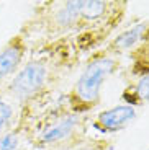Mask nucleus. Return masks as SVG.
<instances>
[{
    "label": "nucleus",
    "mask_w": 149,
    "mask_h": 150,
    "mask_svg": "<svg viewBox=\"0 0 149 150\" xmlns=\"http://www.w3.org/2000/svg\"><path fill=\"white\" fill-rule=\"evenodd\" d=\"M120 67L118 56H113L108 51H100L93 56L80 72L74 88L69 93V111L80 114L92 111L98 105L102 96L105 80Z\"/></svg>",
    "instance_id": "1"
},
{
    "label": "nucleus",
    "mask_w": 149,
    "mask_h": 150,
    "mask_svg": "<svg viewBox=\"0 0 149 150\" xmlns=\"http://www.w3.org/2000/svg\"><path fill=\"white\" fill-rule=\"evenodd\" d=\"M49 67L43 59L28 60L7 86V93L18 103L33 100L41 93L49 82Z\"/></svg>",
    "instance_id": "2"
},
{
    "label": "nucleus",
    "mask_w": 149,
    "mask_h": 150,
    "mask_svg": "<svg viewBox=\"0 0 149 150\" xmlns=\"http://www.w3.org/2000/svg\"><path fill=\"white\" fill-rule=\"evenodd\" d=\"M80 127H82V116L66 111L59 114L56 119L44 124L43 131L36 137V144L39 147L56 145V144L62 145L66 142H71L79 134ZM72 142H75V140H72Z\"/></svg>",
    "instance_id": "3"
},
{
    "label": "nucleus",
    "mask_w": 149,
    "mask_h": 150,
    "mask_svg": "<svg viewBox=\"0 0 149 150\" xmlns=\"http://www.w3.org/2000/svg\"><path fill=\"white\" fill-rule=\"evenodd\" d=\"M136 114H138L136 108L121 103V105H116L113 108L98 112V116L93 121V127L100 134H115L128 127L134 121Z\"/></svg>",
    "instance_id": "4"
},
{
    "label": "nucleus",
    "mask_w": 149,
    "mask_h": 150,
    "mask_svg": "<svg viewBox=\"0 0 149 150\" xmlns=\"http://www.w3.org/2000/svg\"><path fill=\"white\" fill-rule=\"evenodd\" d=\"M26 56V41L21 34H15L0 51V83L18 72Z\"/></svg>",
    "instance_id": "5"
},
{
    "label": "nucleus",
    "mask_w": 149,
    "mask_h": 150,
    "mask_svg": "<svg viewBox=\"0 0 149 150\" xmlns=\"http://www.w3.org/2000/svg\"><path fill=\"white\" fill-rule=\"evenodd\" d=\"M148 39H149V21H141L130 26L123 33H120L110 42L107 51L113 56H118V54H123V52H131L133 49H138Z\"/></svg>",
    "instance_id": "6"
},
{
    "label": "nucleus",
    "mask_w": 149,
    "mask_h": 150,
    "mask_svg": "<svg viewBox=\"0 0 149 150\" xmlns=\"http://www.w3.org/2000/svg\"><path fill=\"white\" fill-rule=\"evenodd\" d=\"M80 8H82V0H74V2L62 4V7L51 18L52 28L56 31H69L71 28H77Z\"/></svg>",
    "instance_id": "7"
},
{
    "label": "nucleus",
    "mask_w": 149,
    "mask_h": 150,
    "mask_svg": "<svg viewBox=\"0 0 149 150\" xmlns=\"http://www.w3.org/2000/svg\"><path fill=\"white\" fill-rule=\"evenodd\" d=\"M125 105H130L138 109L139 106L149 103V74H144L134 80L133 83H128V86L121 93Z\"/></svg>",
    "instance_id": "8"
},
{
    "label": "nucleus",
    "mask_w": 149,
    "mask_h": 150,
    "mask_svg": "<svg viewBox=\"0 0 149 150\" xmlns=\"http://www.w3.org/2000/svg\"><path fill=\"white\" fill-rule=\"evenodd\" d=\"M13 114H15V111H13L11 103L0 95V135L8 131L11 121H13Z\"/></svg>",
    "instance_id": "9"
},
{
    "label": "nucleus",
    "mask_w": 149,
    "mask_h": 150,
    "mask_svg": "<svg viewBox=\"0 0 149 150\" xmlns=\"http://www.w3.org/2000/svg\"><path fill=\"white\" fill-rule=\"evenodd\" d=\"M110 147H112V142L107 139H87L82 142L77 140L67 150H110Z\"/></svg>",
    "instance_id": "10"
},
{
    "label": "nucleus",
    "mask_w": 149,
    "mask_h": 150,
    "mask_svg": "<svg viewBox=\"0 0 149 150\" xmlns=\"http://www.w3.org/2000/svg\"><path fill=\"white\" fill-rule=\"evenodd\" d=\"M0 150H20V134L7 131L0 135Z\"/></svg>",
    "instance_id": "11"
}]
</instances>
